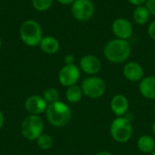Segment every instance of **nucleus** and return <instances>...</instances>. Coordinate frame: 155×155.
Here are the masks:
<instances>
[{"label": "nucleus", "mask_w": 155, "mask_h": 155, "mask_svg": "<svg viewBox=\"0 0 155 155\" xmlns=\"http://www.w3.org/2000/svg\"><path fill=\"white\" fill-rule=\"evenodd\" d=\"M1 46H2V41H1V38H0V49H1Z\"/></svg>", "instance_id": "30"}, {"label": "nucleus", "mask_w": 155, "mask_h": 155, "mask_svg": "<svg viewBox=\"0 0 155 155\" xmlns=\"http://www.w3.org/2000/svg\"><path fill=\"white\" fill-rule=\"evenodd\" d=\"M48 104L40 95H31L25 103V110L33 115H39L46 111Z\"/></svg>", "instance_id": "11"}, {"label": "nucleus", "mask_w": 155, "mask_h": 155, "mask_svg": "<svg viewBox=\"0 0 155 155\" xmlns=\"http://www.w3.org/2000/svg\"><path fill=\"white\" fill-rule=\"evenodd\" d=\"M139 92L144 98L155 100V75L143 77L140 81Z\"/></svg>", "instance_id": "14"}, {"label": "nucleus", "mask_w": 155, "mask_h": 155, "mask_svg": "<svg viewBox=\"0 0 155 155\" xmlns=\"http://www.w3.org/2000/svg\"><path fill=\"white\" fill-rule=\"evenodd\" d=\"M53 2L54 0H32V5L35 10L44 12L52 6Z\"/></svg>", "instance_id": "21"}, {"label": "nucleus", "mask_w": 155, "mask_h": 155, "mask_svg": "<svg viewBox=\"0 0 155 155\" xmlns=\"http://www.w3.org/2000/svg\"><path fill=\"white\" fill-rule=\"evenodd\" d=\"M65 64H74V56L73 54H67L64 57Z\"/></svg>", "instance_id": "24"}, {"label": "nucleus", "mask_w": 155, "mask_h": 155, "mask_svg": "<svg viewBox=\"0 0 155 155\" xmlns=\"http://www.w3.org/2000/svg\"><path fill=\"white\" fill-rule=\"evenodd\" d=\"M45 114L48 122L54 127L65 126L72 118L71 108L66 104L60 101L49 104Z\"/></svg>", "instance_id": "2"}, {"label": "nucleus", "mask_w": 155, "mask_h": 155, "mask_svg": "<svg viewBox=\"0 0 155 155\" xmlns=\"http://www.w3.org/2000/svg\"><path fill=\"white\" fill-rule=\"evenodd\" d=\"M132 47L128 40L114 38L106 43L104 47L105 58L114 64L124 63L131 55Z\"/></svg>", "instance_id": "1"}, {"label": "nucleus", "mask_w": 155, "mask_h": 155, "mask_svg": "<svg viewBox=\"0 0 155 155\" xmlns=\"http://www.w3.org/2000/svg\"><path fill=\"white\" fill-rule=\"evenodd\" d=\"M39 46L44 53L47 54H55L59 50L60 43L55 37L49 35V36H45L42 38L39 44Z\"/></svg>", "instance_id": "15"}, {"label": "nucleus", "mask_w": 155, "mask_h": 155, "mask_svg": "<svg viewBox=\"0 0 155 155\" xmlns=\"http://www.w3.org/2000/svg\"><path fill=\"white\" fill-rule=\"evenodd\" d=\"M147 32H148L149 36H150L153 40H154L155 41V20L154 21H153L152 23H150V25H149V26H148Z\"/></svg>", "instance_id": "23"}, {"label": "nucleus", "mask_w": 155, "mask_h": 155, "mask_svg": "<svg viewBox=\"0 0 155 155\" xmlns=\"http://www.w3.org/2000/svg\"><path fill=\"white\" fill-rule=\"evenodd\" d=\"M150 16H151V14L148 8L144 5L136 6V8L134 10V13H133L134 21L136 24L141 25L147 24L148 21L150 20Z\"/></svg>", "instance_id": "17"}, {"label": "nucleus", "mask_w": 155, "mask_h": 155, "mask_svg": "<svg viewBox=\"0 0 155 155\" xmlns=\"http://www.w3.org/2000/svg\"><path fill=\"white\" fill-rule=\"evenodd\" d=\"M110 134L115 142L119 143H127L133 135V124L131 120L125 116L115 118L111 124Z\"/></svg>", "instance_id": "3"}, {"label": "nucleus", "mask_w": 155, "mask_h": 155, "mask_svg": "<svg viewBox=\"0 0 155 155\" xmlns=\"http://www.w3.org/2000/svg\"><path fill=\"white\" fill-rule=\"evenodd\" d=\"M94 155H113L111 153L109 152H100V153H97L96 154Z\"/></svg>", "instance_id": "28"}, {"label": "nucleus", "mask_w": 155, "mask_h": 155, "mask_svg": "<svg viewBox=\"0 0 155 155\" xmlns=\"http://www.w3.org/2000/svg\"><path fill=\"white\" fill-rule=\"evenodd\" d=\"M44 131V122L38 115L30 114L25 117L21 125V133L30 141L36 140Z\"/></svg>", "instance_id": "5"}, {"label": "nucleus", "mask_w": 155, "mask_h": 155, "mask_svg": "<svg viewBox=\"0 0 155 155\" xmlns=\"http://www.w3.org/2000/svg\"><path fill=\"white\" fill-rule=\"evenodd\" d=\"M81 88L84 95L91 99H97L104 94L106 91V84L102 78L93 75L86 77L83 81Z\"/></svg>", "instance_id": "6"}, {"label": "nucleus", "mask_w": 155, "mask_h": 155, "mask_svg": "<svg viewBox=\"0 0 155 155\" xmlns=\"http://www.w3.org/2000/svg\"><path fill=\"white\" fill-rule=\"evenodd\" d=\"M154 113H155V104H154Z\"/></svg>", "instance_id": "32"}, {"label": "nucleus", "mask_w": 155, "mask_h": 155, "mask_svg": "<svg viewBox=\"0 0 155 155\" xmlns=\"http://www.w3.org/2000/svg\"><path fill=\"white\" fill-rule=\"evenodd\" d=\"M145 4H146L145 6L148 8L150 14L155 16V0H147Z\"/></svg>", "instance_id": "22"}, {"label": "nucleus", "mask_w": 155, "mask_h": 155, "mask_svg": "<svg viewBox=\"0 0 155 155\" xmlns=\"http://www.w3.org/2000/svg\"><path fill=\"white\" fill-rule=\"evenodd\" d=\"M71 12L76 20L85 22L93 17L94 14V5L91 0H75L72 4Z\"/></svg>", "instance_id": "7"}, {"label": "nucleus", "mask_w": 155, "mask_h": 155, "mask_svg": "<svg viewBox=\"0 0 155 155\" xmlns=\"http://www.w3.org/2000/svg\"><path fill=\"white\" fill-rule=\"evenodd\" d=\"M112 31L116 38L128 40L131 38L134 33V27L132 23L124 17L116 18L112 25Z\"/></svg>", "instance_id": "9"}, {"label": "nucleus", "mask_w": 155, "mask_h": 155, "mask_svg": "<svg viewBox=\"0 0 155 155\" xmlns=\"http://www.w3.org/2000/svg\"><path fill=\"white\" fill-rule=\"evenodd\" d=\"M4 124H5V116H4L3 113L0 111V129L3 127Z\"/></svg>", "instance_id": "27"}, {"label": "nucleus", "mask_w": 155, "mask_h": 155, "mask_svg": "<svg viewBox=\"0 0 155 155\" xmlns=\"http://www.w3.org/2000/svg\"><path fill=\"white\" fill-rule=\"evenodd\" d=\"M80 78V68L74 64H65L58 74V80L63 86L69 87L76 84Z\"/></svg>", "instance_id": "8"}, {"label": "nucleus", "mask_w": 155, "mask_h": 155, "mask_svg": "<svg viewBox=\"0 0 155 155\" xmlns=\"http://www.w3.org/2000/svg\"><path fill=\"white\" fill-rule=\"evenodd\" d=\"M83 95L84 93L82 91V88L77 84L67 87V90L65 92V98L71 104H76L80 102Z\"/></svg>", "instance_id": "18"}, {"label": "nucleus", "mask_w": 155, "mask_h": 155, "mask_svg": "<svg viewBox=\"0 0 155 155\" xmlns=\"http://www.w3.org/2000/svg\"><path fill=\"white\" fill-rule=\"evenodd\" d=\"M20 38L28 46L39 45L42 38L43 32L41 25L35 20H25L20 27Z\"/></svg>", "instance_id": "4"}, {"label": "nucleus", "mask_w": 155, "mask_h": 155, "mask_svg": "<svg viewBox=\"0 0 155 155\" xmlns=\"http://www.w3.org/2000/svg\"><path fill=\"white\" fill-rule=\"evenodd\" d=\"M152 131H153V134L155 135V121L154 123L153 124V126H152Z\"/></svg>", "instance_id": "29"}, {"label": "nucleus", "mask_w": 155, "mask_h": 155, "mask_svg": "<svg viewBox=\"0 0 155 155\" xmlns=\"http://www.w3.org/2000/svg\"><path fill=\"white\" fill-rule=\"evenodd\" d=\"M151 155H155V149H154V151H153V153H151Z\"/></svg>", "instance_id": "31"}, {"label": "nucleus", "mask_w": 155, "mask_h": 155, "mask_svg": "<svg viewBox=\"0 0 155 155\" xmlns=\"http://www.w3.org/2000/svg\"><path fill=\"white\" fill-rule=\"evenodd\" d=\"M111 110L118 117L124 116L128 113L129 102L124 94H115L111 100Z\"/></svg>", "instance_id": "13"}, {"label": "nucleus", "mask_w": 155, "mask_h": 155, "mask_svg": "<svg viewBox=\"0 0 155 155\" xmlns=\"http://www.w3.org/2000/svg\"><path fill=\"white\" fill-rule=\"evenodd\" d=\"M143 68L137 62L127 63L123 69L124 76L131 82H140L143 78Z\"/></svg>", "instance_id": "12"}, {"label": "nucleus", "mask_w": 155, "mask_h": 155, "mask_svg": "<svg viewBox=\"0 0 155 155\" xmlns=\"http://www.w3.org/2000/svg\"><path fill=\"white\" fill-rule=\"evenodd\" d=\"M75 0H57L58 3L62 5H72Z\"/></svg>", "instance_id": "26"}, {"label": "nucleus", "mask_w": 155, "mask_h": 155, "mask_svg": "<svg viewBox=\"0 0 155 155\" xmlns=\"http://www.w3.org/2000/svg\"><path fill=\"white\" fill-rule=\"evenodd\" d=\"M36 141H37V144L39 148H41L42 150H49L50 148H52L53 143H54L53 138L50 135L45 134H42L36 139Z\"/></svg>", "instance_id": "20"}, {"label": "nucleus", "mask_w": 155, "mask_h": 155, "mask_svg": "<svg viewBox=\"0 0 155 155\" xmlns=\"http://www.w3.org/2000/svg\"><path fill=\"white\" fill-rule=\"evenodd\" d=\"M128 2H129L130 4H132L133 5L140 6V5H143L144 3H146L147 0H128Z\"/></svg>", "instance_id": "25"}, {"label": "nucleus", "mask_w": 155, "mask_h": 155, "mask_svg": "<svg viewBox=\"0 0 155 155\" xmlns=\"http://www.w3.org/2000/svg\"><path fill=\"white\" fill-rule=\"evenodd\" d=\"M43 98L45 100V102L49 104H53L54 102L58 101L59 98V93L58 91L54 88V87H50L47 88L44 91L43 94Z\"/></svg>", "instance_id": "19"}, {"label": "nucleus", "mask_w": 155, "mask_h": 155, "mask_svg": "<svg viewBox=\"0 0 155 155\" xmlns=\"http://www.w3.org/2000/svg\"><path fill=\"white\" fill-rule=\"evenodd\" d=\"M80 70H82L84 73L94 75L98 74L102 68V63L100 59L93 54H86L83 56L79 63Z\"/></svg>", "instance_id": "10"}, {"label": "nucleus", "mask_w": 155, "mask_h": 155, "mask_svg": "<svg viewBox=\"0 0 155 155\" xmlns=\"http://www.w3.org/2000/svg\"><path fill=\"white\" fill-rule=\"evenodd\" d=\"M137 148L143 153H152L155 149L154 139L150 135H143L137 141Z\"/></svg>", "instance_id": "16"}]
</instances>
